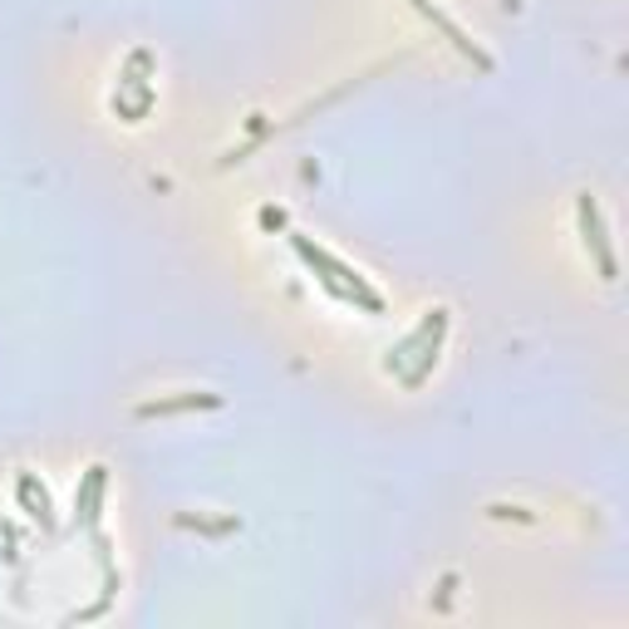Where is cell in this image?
<instances>
[{"mask_svg": "<svg viewBox=\"0 0 629 629\" xmlns=\"http://www.w3.org/2000/svg\"><path fill=\"white\" fill-rule=\"evenodd\" d=\"M291 241H295V251H301L305 266L319 271V285H325L329 295H339V301H355V305H364V311H379V295H374L369 285H364L359 275L345 266V261H335L325 247H315L311 237H291Z\"/></svg>", "mask_w": 629, "mask_h": 629, "instance_id": "6da1fadb", "label": "cell"}, {"mask_svg": "<svg viewBox=\"0 0 629 629\" xmlns=\"http://www.w3.org/2000/svg\"><path fill=\"white\" fill-rule=\"evenodd\" d=\"M580 231H585V247H590L595 261H600V275L605 281H615V251H610V237H605L600 207H595L590 197H580Z\"/></svg>", "mask_w": 629, "mask_h": 629, "instance_id": "7a4b0ae2", "label": "cell"}, {"mask_svg": "<svg viewBox=\"0 0 629 629\" xmlns=\"http://www.w3.org/2000/svg\"><path fill=\"white\" fill-rule=\"evenodd\" d=\"M413 10H418V15H423V20H433V25H438V30H443V35H448V40H452V45H458L462 54H468V60H472V64H482V70H492V60H488V54H482L478 45H472V40H468V35H462V30H458V25H452V20L443 15V10H438V6H433V0H413Z\"/></svg>", "mask_w": 629, "mask_h": 629, "instance_id": "3957f363", "label": "cell"}, {"mask_svg": "<svg viewBox=\"0 0 629 629\" xmlns=\"http://www.w3.org/2000/svg\"><path fill=\"white\" fill-rule=\"evenodd\" d=\"M98 496H104V468H90V478H84L80 496H74V512H80L84 526L98 522Z\"/></svg>", "mask_w": 629, "mask_h": 629, "instance_id": "277c9868", "label": "cell"}, {"mask_svg": "<svg viewBox=\"0 0 629 629\" xmlns=\"http://www.w3.org/2000/svg\"><path fill=\"white\" fill-rule=\"evenodd\" d=\"M20 502H25V512L35 516L40 526H54V512H50V496H45V488H35V478H20Z\"/></svg>", "mask_w": 629, "mask_h": 629, "instance_id": "5b68a950", "label": "cell"}, {"mask_svg": "<svg viewBox=\"0 0 629 629\" xmlns=\"http://www.w3.org/2000/svg\"><path fill=\"white\" fill-rule=\"evenodd\" d=\"M217 394H187V399H168V403H143V418H158V413H182V408H212Z\"/></svg>", "mask_w": 629, "mask_h": 629, "instance_id": "8992f818", "label": "cell"}, {"mask_svg": "<svg viewBox=\"0 0 629 629\" xmlns=\"http://www.w3.org/2000/svg\"><path fill=\"white\" fill-rule=\"evenodd\" d=\"M443 329H448V315H443V319H438V325H433V329H428V345H423V359H418V369H408V374H403V379H408V384H423V374H428V369H433V359H438V339H443Z\"/></svg>", "mask_w": 629, "mask_h": 629, "instance_id": "52a82bcc", "label": "cell"}]
</instances>
